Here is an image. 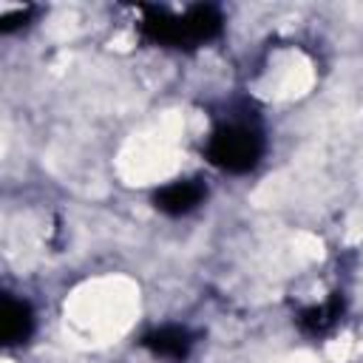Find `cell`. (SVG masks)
Masks as SVG:
<instances>
[{"instance_id": "obj_5", "label": "cell", "mask_w": 363, "mask_h": 363, "mask_svg": "<svg viewBox=\"0 0 363 363\" xmlns=\"http://www.w3.org/2000/svg\"><path fill=\"white\" fill-rule=\"evenodd\" d=\"M201 199H204V187L190 179V182H173V184L162 187L153 201H156V207H159L162 213H167V216H182V213H190Z\"/></svg>"}, {"instance_id": "obj_2", "label": "cell", "mask_w": 363, "mask_h": 363, "mask_svg": "<svg viewBox=\"0 0 363 363\" xmlns=\"http://www.w3.org/2000/svg\"><path fill=\"white\" fill-rule=\"evenodd\" d=\"M218 31H221V14L216 6H190L182 14L184 48H193L199 43L213 40V37H218Z\"/></svg>"}, {"instance_id": "obj_6", "label": "cell", "mask_w": 363, "mask_h": 363, "mask_svg": "<svg viewBox=\"0 0 363 363\" xmlns=\"http://www.w3.org/2000/svg\"><path fill=\"white\" fill-rule=\"evenodd\" d=\"M145 349H150L156 357H167V360H184L190 354V346H193V337L187 329H179V326H164V329H156L150 335H145L142 340Z\"/></svg>"}, {"instance_id": "obj_4", "label": "cell", "mask_w": 363, "mask_h": 363, "mask_svg": "<svg viewBox=\"0 0 363 363\" xmlns=\"http://www.w3.org/2000/svg\"><path fill=\"white\" fill-rule=\"evenodd\" d=\"M31 326H34L31 306L26 301H17V298L6 295L3 306H0V337H3V343L6 346L23 343L31 335Z\"/></svg>"}, {"instance_id": "obj_3", "label": "cell", "mask_w": 363, "mask_h": 363, "mask_svg": "<svg viewBox=\"0 0 363 363\" xmlns=\"http://www.w3.org/2000/svg\"><path fill=\"white\" fill-rule=\"evenodd\" d=\"M142 34L145 40L156 43V45H173V48H184V37H182V17L170 14L164 9H145L142 17Z\"/></svg>"}, {"instance_id": "obj_1", "label": "cell", "mask_w": 363, "mask_h": 363, "mask_svg": "<svg viewBox=\"0 0 363 363\" xmlns=\"http://www.w3.org/2000/svg\"><path fill=\"white\" fill-rule=\"evenodd\" d=\"M264 153V139L255 128L241 125V122H230L213 130L210 142H207V159L227 170V173H247L258 164Z\"/></svg>"}, {"instance_id": "obj_8", "label": "cell", "mask_w": 363, "mask_h": 363, "mask_svg": "<svg viewBox=\"0 0 363 363\" xmlns=\"http://www.w3.org/2000/svg\"><path fill=\"white\" fill-rule=\"evenodd\" d=\"M28 14H31V9H14V11L3 14V17H0V31H11V28L23 26V23L28 20Z\"/></svg>"}, {"instance_id": "obj_7", "label": "cell", "mask_w": 363, "mask_h": 363, "mask_svg": "<svg viewBox=\"0 0 363 363\" xmlns=\"http://www.w3.org/2000/svg\"><path fill=\"white\" fill-rule=\"evenodd\" d=\"M340 312H343V298H340V292H335L326 303L312 306V309H303L301 318H298V323H301L303 332L320 335V332H326L329 326H335V320L340 318Z\"/></svg>"}]
</instances>
